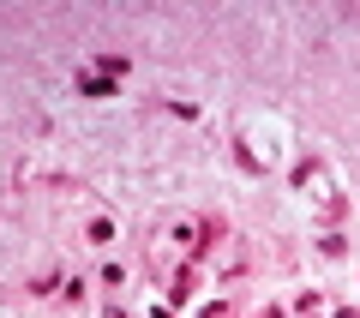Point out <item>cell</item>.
Masks as SVG:
<instances>
[{
    "label": "cell",
    "instance_id": "cell-2",
    "mask_svg": "<svg viewBox=\"0 0 360 318\" xmlns=\"http://www.w3.org/2000/svg\"><path fill=\"white\" fill-rule=\"evenodd\" d=\"M198 234H205V229H198V222H193V217H186V222H174V241H180V246H186V253H193V246H205V241H198Z\"/></svg>",
    "mask_w": 360,
    "mask_h": 318
},
{
    "label": "cell",
    "instance_id": "cell-5",
    "mask_svg": "<svg viewBox=\"0 0 360 318\" xmlns=\"http://www.w3.org/2000/svg\"><path fill=\"white\" fill-rule=\"evenodd\" d=\"M205 318H229V312H205Z\"/></svg>",
    "mask_w": 360,
    "mask_h": 318
},
{
    "label": "cell",
    "instance_id": "cell-1",
    "mask_svg": "<svg viewBox=\"0 0 360 318\" xmlns=\"http://www.w3.org/2000/svg\"><path fill=\"white\" fill-rule=\"evenodd\" d=\"M78 90H84V96H115V84H108L103 72H78Z\"/></svg>",
    "mask_w": 360,
    "mask_h": 318
},
{
    "label": "cell",
    "instance_id": "cell-3",
    "mask_svg": "<svg viewBox=\"0 0 360 318\" xmlns=\"http://www.w3.org/2000/svg\"><path fill=\"white\" fill-rule=\"evenodd\" d=\"M96 72L115 78V72H127V61H120V54H96Z\"/></svg>",
    "mask_w": 360,
    "mask_h": 318
},
{
    "label": "cell",
    "instance_id": "cell-4",
    "mask_svg": "<svg viewBox=\"0 0 360 318\" xmlns=\"http://www.w3.org/2000/svg\"><path fill=\"white\" fill-rule=\"evenodd\" d=\"M115 241V222H90V246H108Z\"/></svg>",
    "mask_w": 360,
    "mask_h": 318
}]
</instances>
